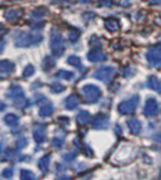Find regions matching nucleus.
Masks as SVG:
<instances>
[{
    "label": "nucleus",
    "instance_id": "obj_2",
    "mask_svg": "<svg viewBox=\"0 0 161 180\" xmlns=\"http://www.w3.org/2000/svg\"><path fill=\"white\" fill-rule=\"evenodd\" d=\"M6 96L10 100H13L14 106L18 107V108H26V107L30 106V101L24 96V91L19 85H13L8 90Z\"/></svg>",
    "mask_w": 161,
    "mask_h": 180
},
{
    "label": "nucleus",
    "instance_id": "obj_16",
    "mask_svg": "<svg viewBox=\"0 0 161 180\" xmlns=\"http://www.w3.org/2000/svg\"><path fill=\"white\" fill-rule=\"evenodd\" d=\"M22 13H23L22 9H10L5 13V19L9 20V22H15L23 15Z\"/></svg>",
    "mask_w": 161,
    "mask_h": 180
},
{
    "label": "nucleus",
    "instance_id": "obj_7",
    "mask_svg": "<svg viewBox=\"0 0 161 180\" xmlns=\"http://www.w3.org/2000/svg\"><path fill=\"white\" fill-rule=\"evenodd\" d=\"M115 68L113 67H110V66H104V67H101L98 69H96L95 73H93V77L96 79L101 81V82H106L108 83L112 77L115 76Z\"/></svg>",
    "mask_w": 161,
    "mask_h": 180
},
{
    "label": "nucleus",
    "instance_id": "obj_3",
    "mask_svg": "<svg viewBox=\"0 0 161 180\" xmlns=\"http://www.w3.org/2000/svg\"><path fill=\"white\" fill-rule=\"evenodd\" d=\"M50 50L56 57H61L65 50L63 37L56 28H53L52 32H50Z\"/></svg>",
    "mask_w": 161,
    "mask_h": 180
},
{
    "label": "nucleus",
    "instance_id": "obj_23",
    "mask_svg": "<svg viewBox=\"0 0 161 180\" xmlns=\"http://www.w3.org/2000/svg\"><path fill=\"white\" fill-rule=\"evenodd\" d=\"M56 77L57 78H61V79H67V81H72L74 79V73L69 72V71H65V69H61L56 73Z\"/></svg>",
    "mask_w": 161,
    "mask_h": 180
},
{
    "label": "nucleus",
    "instance_id": "obj_25",
    "mask_svg": "<svg viewBox=\"0 0 161 180\" xmlns=\"http://www.w3.org/2000/svg\"><path fill=\"white\" fill-rule=\"evenodd\" d=\"M52 145H53V147L57 149V150L62 149L64 146V137L61 138V136H54V137H53V140H52Z\"/></svg>",
    "mask_w": 161,
    "mask_h": 180
},
{
    "label": "nucleus",
    "instance_id": "obj_1",
    "mask_svg": "<svg viewBox=\"0 0 161 180\" xmlns=\"http://www.w3.org/2000/svg\"><path fill=\"white\" fill-rule=\"evenodd\" d=\"M43 40V35L40 33H32V32H15L14 34V43L17 47H30L37 46Z\"/></svg>",
    "mask_w": 161,
    "mask_h": 180
},
{
    "label": "nucleus",
    "instance_id": "obj_29",
    "mask_svg": "<svg viewBox=\"0 0 161 180\" xmlns=\"http://www.w3.org/2000/svg\"><path fill=\"white\" fill-rule=\"evenodd\" d=\"M45 13H47L45 9H35L32 13V19H40V18H43Z\"/></svg>",
    "mask_w": 161,
    "mask_h": 180
},
{
    "label": "nucleus",
    "instance_id": "obj_17",
    "mask_svg": "<svg viewBox=\"0 0 161 180\" xmlns=\"http://www.w3.org/2000/svg\"><path fill=\"white\" fill-rule=\"evenodd\" d=\"M49 164H50V155H49V154L44 155L43 158H40V160L38 161V166H39L40 171H42L43 174H47V173H48Z\"/></svg>",
    "mask_w": 161,
    "mask_h": 180
},
{
    "label": "nucleus",
    "instance_id": "obj_18",
    "mask_svg": "<svg viewBox=\"0 0 161 180\" xmlns=\"http://www.w3.org/2000/svg\"><path fill=\"white\" fill-rule=\"evenodd\" d=\"M104 26L108 32H116V30L120 29V23L115 18H108V19L104 20Z\"/></svg>",
    "mask_w": 161,
    "mask_h": 180
},
{
    "label": "nucleus",
    "instance_id": "obj_19",
    "mask_svg": "<svg viewBox=\"0 0 161 180\" xmlns=\"http://www.w3.org/2000/svg\"><path fill=\"white\" fill-rule=\"evenodd\" d=\"M89 121H91V114L89 112H87V111H80V112H78V115H77L78 125L84 126V125H87Z\"/></svg>",
    "mask_w": 161,
    "mask_h": 180
},
{
    "label": "nucleus",
    "instance_id": "obj_31",
    "mask_svg": "<svg viewBox=\"0 0 161 180\" xmlns=\"http://www.w3.org/2000/svg\"><path fill=\"white\" fill-rule=\"evenodd\" d=\"M76 152L74 151H72V152H67V154H64L63 155V159L65 160V161H68V162H71V161H73L74 159H76Z\"/></svg>",
    "mask_w": 161,
    "mask_h": 180
},
{
    "label": "nucleus",
    "instance_id": "obj_27",
    "mask_svg": "<svg viewBox=\"0 0 161 180\" xmlns=\"http://www.w3.org/2000/svg\"><path fill=\"white\" fill-rule=\"evenodd\" d=\"M49 90H50L52 93H61V92H63V91L65 90V87L62 86L61 83H52L50 87H49Z\"/></svg>",
    "mask_w": 161,
    "mask_h": 180
},
{
    "label": "nucleus",
    "instance_id": "obj_21",
    "mask_svg": "<svg viewBox=\"0 0 161 180\" xmlns=\"http://www.w3.org/2000/svg\"><path fill=\"white\" fill-rule=\"evenodd\" d=\"M53 111H54V107H53L52 103H45L43 105L42 107L39 108V116H42V117H48L53 114Z\"/></svg>",
    "mask_w": 161,
    "mask_h": 180
},
{
    "label": "nucleus",
    "instance_id": "obj_14",
    "mask_svg": "<svg viewBox=\"0 0 161 180\" xmlns=\"http://www.w3.org/2000/svg\"><path fill=\"white\" fill-rule=\"evenodd\" d=\"M14 69H15V66L13 62L6 61V59L0 62V72H2V74L11 73V72H14Z\"/></svg>",
    "mask_w": 161,
    "mask_h": 180
},
{
    "label": "nucleus",
    "instance_id": "obj_41",
    "mask_svg": "<svg viewBox=\"0 0 161 180\" xmlns=\"http://www.w3.org/2000/svg\"><path fill=\"white\" fill-rule=\"evenodd\" d=\"M58 2H61V3H73L74 0H53V3H58Z\"/></svg>",
    "mask_w": 161,
    "mask_h": 180
},
{
    "label": "nucleus",
    "instance_id": "obj_36",
    "mask_svg": "<svg viewBox=\"0 0 161 180\" xmlns=\"http://www.w3.org/2000/svg\"><path fill=\"white\" fill-rule=\"evenodd\" d=\"M47 101V98L43 96V94H35V102L39 105L40 102H45Z\"/></svg>",
    "mask_w": 161,
    "mask_h": 180
},
{
    "label": "nucleus",
    "instance_id": "obj_10",
    "mask_svg": "<svg viewBox=\"0 0 161 180\" xmlns=\"http://www.w3.org/2000/svg\"><path fill=\"white\" fill-rule=\"evenodd\" d=\"M110 125V117L104 114H98L92 120V127L96 130H106Z\"/></svg>",
    "mask_w": 161,
    "mask_h": 180
},
{
    "label": "nucleus",
    "instance_id": "obj_39",
    "mask_svg": "<svg viewBox=\"0 0 161 180\" xmlns=\"http://www.w3.org/2000/svg\"><path fill=\"white\" fill-rule=\"evenodd\" d=\"M101 5H106V6H110L112 5V0H98Z\"/></svg>",
    "mask_w": 161,
    "mask_h": 180
},
{
    "label": "nucleus",
    "instance_id": "obj_22",
    "mask_svg": "<svg viewBox=\"0 0 161 180\" xmlns=\"http://www.w3.org/2000/svg\"><path fill=\"white\" fill-rule=\"evenodd\" d=\"M67 62H68L71 66L78 68V69H82V71H84L83 68V64H82V61H80V58L78 57V55H71V57H68V59H67Z\"/></svg>",
    "mask_w": 161,
    "mask_h": 180
},
{
    "label": "nucleus",
    "instance_id": "obj_37",
    "mask_svg": "<svg viewBox=\"0 0 161 180\" xmlns=\"http://www.w3.org/2000/svg\"><path fill=\"white\" fill-rule=\"evenodd\" d=\"M133 73H135V69H132L131 67H127L126 68V71H125V77H132L133 76Z\"/></svg>",
    "mask_w": 161,
    "mask_h": 180
},
{
    "label": "nucleus",
    "instance_id": "obj_28",
    "mask_svg": "<svg viewBox=\"0 0 161 180\" xmlns=\"http://www.w3.org/2000/svg\"><path fill=\"white\" fill-rule=\"evenodd\" d=\"M20 179H23V180H33V179H35V176H34V174L32 171L23 169V170H20Z\"/></svg>",
    "mask_w": 161,
    "mask_h": 180
},
{
    "label": "nucleus",
    "instance_id": "obj_15",
    "mask_svg": "<svg viewBox=\"0 0 161 180\" xmlns=\"http://www.w3.org/2000/svg\"><path fill=\"white\" fill-rule=\"evenodd\" d=\"M147 87L156 91L157 93H161V81L157 79L155 76H151L147 78Z\"/></svg>",
    "mask_w": 161,
    "mask_h": 180
},
{
    "label": "nucleus",
    "instance_id": "obj_34",
    "mask_svg": "<svg viewBox=\"0 0 161 180\" xmlns=\"http://www.w3.org/2000/svg\"><path fill=\"white\" fill-rule=\"evenodd\" d=\"M83 152H84V155H86V156H88V158H93V151L91 150V147H89L87 144L83 145Z\"/></svg>",
    "mask_w": 161,
    "mask_h": 180
},
{
    "label": "nucleus",
    "instance_id": "obj_13",
    "mask_svg": "<svg viewBox=\"0 0 161 180\" xmlns=\"http://www.w3.org/2000/svg\"><path fill=\"white\" fill-rule=\"evenodd\" d=\"M127 125H128V129L133 134V135H139L141 132V122L135 118V117H132L127 121Z\"/></svg>",
    "mask_w": 161,
    "mask_h": 180
},
{
    "label": "nucleus",
    "instance_id": "obj_24",
    "mask_svg": "<svg viewBox=\"0 0 161 180\" xmlns=\"http://www.w3.org/2000/svg\"><path fill=\"white\" fill-rule=\"evenodd\" d=\"M54 64H56L54 59L50 58V57H45V58L43 59V62H42V68L44 69L45 72H48V71H50L53 67H54Z\"/></svg>",
    "mask_w": 161,
    "mask_h": 180
},
{
    "label": "nucleus",
    "instance_id": "obj_11",
    "mask_svg": "<svg viewBox=\"0 0 161 180\" xmlns=\"http://www.w3.org/2000/svg\"><path fill=\"white\" fill-rule=\"evenodd\" d=\"M106 54L101 49H92L87 54V59L89 62H103L106 61Z\"/></svg>",
    "mask_w": 161,
    "mask_h": 180
},
{
    "label": "nucleus",
    "instance_id": "obj_26",
    "mask_svg": "<svg viewBox=\"0 0 161 180\" xmlns=\"http://www.w3.org/2000/svg\"><path fill=\"white\" fill-rule=\"evenodd\" d=\"M34 72H35V68H34V66H32V64H28L25 68H24V71H23V77L24 78H29L30 76H33L34 74Z\"/></svg>",
    "mask_w": 161,
    "mask_h": 180
},
{
    "label": "nucleus",
    "instance_id": "obj_35",
    "mask_svg": "<svg viewBox=\"0 0 161 180\" xmlns=\"http://www.w3.org/2000/svg\"><path fill=\"white\" fill-rule=\"evenodd\" d=\"M78 38H79V32L78 30H74V32L69 33V40L73 42V43H74V42H77Z\"/></svg>",
    "mask_w": 161,
    "mask_h": 180
},
{
    "label": "nucleus",
    "instance_id": "obj_40",
    "mask_svg": "<svg viewBox=\"0 0 161 180\" xmlns=\"http://www.w3.org/2000/svg\"><path fill=\"white\" fill-rule=\"evenodd\" d=\"M151 5H161V0H149Z\"/></svg>",
    "mask_w": 161,
    "mask_h": 180
},
{
    "label": "nucleus",
    "instance_id": "obj_38",
    "mask_svg": "<svg viewBox=\"0 0 161 180\" xmlns=\"http://www.w3.org/2000/svg\"><path fill=\"white\" fill-rule=\"evenodd\" d=\"M120 5L124 6V8H128L131 5V2L130 0H120Z\"/></svg>",
    "mask_w": 161,
    "mask_h": 180
},
{
    "label": "nucleus",
    "instance_id": "obj_4",
    "mask_svg": "<svg viewBox=\"0 0 161 180\" xmlns=\"http://www.w3.org/2000/svg\"><path fill=\"white\" fill-rule=\"evenodd\" d=\"M140 103V97L139 94H133L131 96L130 98L120 102L118 105V112L121 115H130V114H133L136 111L137 106Z\"/></svg>",
    "mask_w": 161,
    "mask_h": 180
},
{
    "label": "nucleus",
    "instance_id": "obj_42",
    "mask_svg": "<svg viewBox=\"0 0 161 180\" xmlns=\"http://www.w3.org/2000/svg\"><path fill=\"white\" fill-rule=\"evenodd\" d=\"M154 140H156V141H159V142L161 144V134L155 135V136H154Z\"/></svg>",
    "mask_w": 161,
    "mask_h": 180
},
{
    "label": "nucleus",
    "instance_id": "obj_33",
    "mask_svg": "<svg viewBox=\"0 0 161 180\" xmlns=\"http://www.w3.org/2000/svg\"><path fill=\"white\" fill-rule=\"evenodd\" d=\"M26 144H28V141H26L25 137H22L20 140L17 141V149H24L26 146Z\"/></svg>",
    "mask_w": 161,
    "mask_h": 180
},
{
    "label": "nucleus",
    "instance_id": "obj_12",
    "mask_svg": "<svg viewBox=\"0 0 161 180\" xmlns=\"http://www.w3.org/2000/svg\"><path fill=\"white\" fill-rule=\"evenodd\" d=\"M79 97L76 94V93H72L71 96H68L67 98L64 100V107L67 108V110H74V108H77L78 107V105H79Z\"/></svg>",
    "mask_w": 161,
    "mask_h": 180
},
{
    "label": "nucleus",
    "instance_id": "obj_43",
    "mask_svg": "<svg viewBox=\"0 0 161 180\" xmlns=\"http://www.w3.org/2000/svg\"><path fill=\"white\" fill-rule=\"evenodd\" d=\"M91 2V0H80V3H83V4H88Z\"/></svg>",
    "mask_w": 161,
    "mask_h": 180
},
{
    "label": "nucleus",
    "instance_id": "obj_6",
    "mask_svg": "<svg viewBox=\"0 0 161 180\" xmlns=\"http://www.w3.org/2000/svg\"><path fill=\"white\" fill-rule=\"evenodd\" d=\"M82 93L86 97L87 103H95L100 100V97H101V90L95 85H86L82 88Z\"/></svg>",
    "mask_w": 161,
    "mask_h": 180
},
{
    "label": "nucleus",
    "instance_id": "obj_5",
    "mask_svg": "<svg viewBox=\"0 0 161 180\" xmlns=\"http://www.w3.org/2000/svg\"><path fill=\"white\" fill-rule=\"evenodd\" d=\"M146 59L152 67H160L161 66V44L152 46L146 52Z\"/></svg>",
    "mask_w": 161,
    "mask_h": 180
},
{
    "label": "nucleus",
    "instance_id": "obj_9",
    "mask_svg": "<svg viewBox=\"0 0 161 180\" xmlns=\"http://www.w3.org/2000/svg\"><path fill=\"white\" fill-rule=\"evenodd\" d=\"M47 125L45 123H35L33 126V137L37 144H43L45 141Z\"/></svg>",
    "mask_w": 161,
    "mask_h": 180
},
{
    "label": "nucleus",
    "instance_id": "obj_20",
    "mask_svg": "<svg viewBox=\"0 0 161 180\" xmlns=\"http://www.w3.org/2000/svg\"><path fill=\"white\" fill-rule=\"evenodd\" d=\"M4 122L8 125L9 127H15L18 125V122H19V117L15 114H8L4 117Z\"/></svg>",
    "mask_w": 161,
    "mask_h": 180
},
{
    "label": "nucleus",
    "instance_id": "obj_8",
    "mask_svg": "<svg viewBox=\"0 0 161 180\" xmlns=\"http://www.w3.org/2000/svg\"><path fill=\"white\" fill-rule=\"evenodd\" d=\"M160 112V103L157 102L156 98L154 97H149L146 100V103H145V108H143V114L145 116H156L157 114Z\"/></svg>",
    "mask_w": 161,
    "mask_h": 180
},
{
    "label": "nucleus",
    "instance_id": "obj_32",
    "mask_svg": "<svg viewBox=\"0 0 161 180\" xmlns=\"http://www.w3.org/2000/svg\"><path fill=\"white\" fill-rule=\"evenodd\" d=\"M2 176H3L4 179H9V178H11V176H13V169H11V168H6V169H4L3 173H2Z\"/></svg>",
    "mask_w": 161,
    "mask_h": 180
},
{
    "label": "nucleus",
    "instance_id": "obj_30",
    "mask_svg": "<svg viewBox=\"0 0 161 180\" xmlns=\"http://www.w3.org/2000/svg\"><path fill=\"white\" fill-rule=\"evenodd\" d=\"M96 18V14L93 13V11H86L84 14H83V20L86 22V23H89L91 20H93Z\"/></svg>",
    "mask_w": 161,
    "mask_h": 180
}]
</instances>
